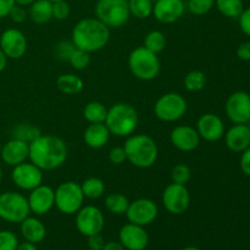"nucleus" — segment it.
I'll list each match as a JSON object with an SVG mask.
<instances>
[{
	"label": "nucleus",
	"instance_id": "obj_1",
	"mask_svg": "<svg viewBox=\"0 0 250 250\" xmlns=\"http://www.w3.org/2000/svg\"><path fill=\"white\" fill-rule=\"evenodd\" d=\"M67 155V146L58 136L41 134L29 143V161L43 171H51L62 166Z\"/></svg>",
	"mask_w": 250,
	"mask_h": 250
},
{
	"label": "nucleus",
	"instance_id": "obj_2",
	"mask_svg": "<svg viewBox=\"0 0 250 250\" xmlns=\"http://www.w3.org/2000/svg\"><path fill=\"white\" fill-rule=\"evenodd\" d=\"M71 41L76 48L87 53L102 50L110 41V28L97 17H87L81 20L73 27Z\"/></svg>",
	"mask_w": 250,
	"mask_h": 250
},
{
	"label": "nucleus",
	"instance_id": "obj_3",
	"mask_svg": "<svg viewBox=\"0 0 250 250\" xmlns=\"http://www.w3.org/2000/svg\"><path fill=\"white\" fill-rule=\"evenodd\" d=\"M127 161L138 168H149L156 163L159 149L155 141L148 134H131L124 144Z\"/></svg>",
	"mask_w": 250,
	"mask_h": 250
},
{
	"label": "nucleus",
	"instance_id": "obj_4",
	"mask_svg": "<svg viewBox=\"0 0 250 250\" xmlns=\"http://www.w3.org/2000/svg\"><path fill=\"white\" fill-rule=\"evenodd\" d=\"M104 124L112 136L128 137L138 126V114L128 103H116L107 109Z\"/></svg>",
	"mask_w": 250,
	"mask_h": 250
},
{
	"label": "nucleus",
	"instance_id": "obj_5",
	"mask_svg": "<svg viewBox=\"0 0 250 250\" xmlns=\"http://www.w3.org/2000/svg\"><path fill=\"white\" fill-rule=\"evenodd\" d=\"M128 67L132 75L138 80L151 81L160 73L161 63L158 54L144 46H138L129 54Z\"/></svg>",
	"mask_w": 250,
	"mask_h": 250
},
{
	"label": "nucleus",
	"instance_id": "obj_6",
	"mask_svg": "<svg viewBox=\"0 0 250 250\" xmlns=\"http://www.w3.org/2000/svg\"><path fill=\"white\" fill-rule=\"evenodd\" d=\"M95 16L109 28H120L128 22V0H98Z\"/></svg>",
	"mask_w": 250,
	"mask_h": 250
},
{
	"label": "nucleus",
	"instance_id": "obj_7",
	"mask_svg": "<svg viewBox=\"0 0 250 250\" xmlns=\"http://www.w3.org/2000/svg\"><path fill=\"white\" fill-rule=\"evenodd\" d=\"M28 200L17 192H5L0 194V219L10 224H21L29 216Z\"/></svg>",
	"mask_w": 250,
	"mask_h": 250
},
{
	"label": "nucleus",
	"instance_id": "obj_8",
	"mask_svg": "<svg viewBox=\"0 0 250 250\" xmlns=\"http://www.w3.org/2000/svg\"><path fill=\"white\" fill-rule=\"evenodd\" d=\"M188 110L187 100L180 93L170 92L161 95L154 105V114L160 121L176 122L182 119Z\"/></svg>",
	"mask_w": 250,
	"mask_h": 250
},
{
	"label": "nucleus",
	"instance_id": "obj_9",
	"mask_svg": "<svg viewBox=\"0 0 250 250\" xmlns=\"http://www.w3.org/2000/svg\"><path fill=\"white\" fill-rule=\"evenodd\" d=\"M84 195L81 185L67 181L55 189V207L65 215H75L83 207Z\"/></svg>",
	"mask_w": 250,
	"mask_h": 250
},
{
	"label": "nucleus",
	"instance_id": "obj_10",
	"mask_svg": "<svg viewBox=\"0 0 250 250\" xmlns=\"http://www.w3.org/2000/svg\"><path fill=\"white\" fill-rule=\"evenodd\" d=\"M105 226L104 214L94 205L82 207L76 214V229L85 237L102 233Z\"/></svg>",
	"mask_w": 250,
	"mask_h": 250
},
{
	"label": "nucleus",
	"instance_id": "obj_11",
	"mask_svg": "<svg viewBox=\"0 0 250 250\" xmlns=\"http://www.w3.org/2000/svg\"><path fill=\"white\" fill-rule=\"evenodd\" d=\"M159 214V208L155 203L148 198H139L134 202H129L126 216L128 222L139 226H148L153 224Z\"/></svg>",
	"mask_w": 250,
	"mask_h": 250
},
{
	"label": "nucleus",
	"instance_id": "obj_12",
	"mask_svg": "<svg viewBox=\"0 0 250 250\" xmlns=\"http://www.w3.org/2000/svg\"><path fill=\"white\" fill-rule=\"evenodd\" d=\"M163 203L165 209L172 215H182L190 205L189 190L186 186L170 183L164 189Z\"/></svg>",
	"mask_w": 250,
	"mask_h": 250
},
{
	"label": "nucleus",
	"instance_id": "obj_13",
	"mask_svg": "<svg viewBox=\"0 0 250 250\" xmlns=\"http://www.w3.org/2000/svg\"><path fill=\"white\" fill-rule=\"evenodd\" d=\"M11 180L17 188L22 190H29L37 188L43 183V170L32 164L31 161L14 166L11 172Z\"/></svg>",
	"mask_w": 250,
	"mask_h": 250
},
{
	"label": "nucleus",
	"instance_id": "obj_14",
	"mask_svg": "<svg viewBox=\"0 0 250 250\" xmlns=\"http://www.w3.org/2000/svg\"><path fill=\"white\" fill-rule=\"evenodd\" d=\"M225 111L234 125L247 124L250 119V94L243 90L234 92L227 98Z\"/></svg>",
	"mask_w": 250,
	"mask_h": 250
},
{
	"label": "nucleus",
	"instance_id": "obj_15",
	"mask_svg": "<svg viewBox=\"0 0 250 250\" xmlns=\"http://www.w3.org/2000/svg\"><path fill=\"white\" fill-rule=\"evenodd\" d=\"M27 38L20 29L9 28L0 36V49L7 59H21L27 51Z\"/></svg>",
	"mask_w": 250,
	"mask_h": 250
},
{
	"label": "nucleus",
	"instance_id": "obj_16",
	"mask_svg": "<svg viewBox=\"0 0 250 250\" xmlns=\"http://www.w3.org/2000/svg\"><path fill=\"white\" fill-rule=\"evenodd\" d=\"M27 200L31 212L37 216H42L48 214L55 207V190L49 186L41 185L31 190Z\"/></svg>",
	"mask_w": 250,
	"mask_h": 250
},
{
	"label": "nucleus",
	"instance_id": "obj_17",
	"mask_svg": "<svg viewBox=\"0 0 250 250\" xmlns=\"http://www.w3.org/2000/svg\"><path fill=\"white\" fill-rule=\"evenodd\" d=\"M119 239L126 250H144L149 243V236L146 229L131 222L121 227Z\"/></svg>",
	"mask_w": 250,
	"mask_h": 250
},
{
	"label": "nucleus",
	"instance_id": "obj_18",
	"mask_svg": "<svg viewBox=\"0 0 250 250\" xmlns=\"http://www.w3.org/2000/svg\"><path fill=\"white\" fill-rule=\"evenodd\" d=\"M185 10L183 0H156L153 6V15L160 23L171 24L183 16Z\"/></svg>",
	"mask_w": 250,
	"mask_h": 250
},
{
	"label": "nucleus",
	"instance_id": "obj_19",
	"mask_svg": "<svg viewBox=\"0 0 250 250\" xmlns=\"http://www.w3.org/2000/svg\"><path fill=\"white\" fill-rule=\"evenodd\" d=\"M197 132L207 142H217L225 136V125L221 117L208 112L202 115L197 122Z\"/></svg>",
	"mask_w": 250,
	"mask_h": 250
},
{
	"label": "nucleus",
	"instance_id": "obj_20",
	"mask_svg": "<svg viewBox=\"0 0 250 250\" xmlns=\"http://www.w3.org/2000/svg\"><path fill=\"white\" fill-rule=\"evenodd\" d=\"M200 139L202 138L198 134L197 129L186 125L175 127L170 133V141L172 146L185 153L195 150L199 146Z\"/></svg>",
	"mask_w": 250,
	"mask_h": 250
},
{
	"label": "nucleus",
	"instance_id": "obj_21",
	"mask_svg": "<svg viewBox=\"0 0 250 250\" xmlns=\"http://www.w3.org/2000/svg\"><path fill=\"white\" fill-rule=\"evenodd\" d=\"M28 156L29 144L23 141H20V139L12 138L2 146L0 158L6 165L14 167V166H17L28 160Z\"/></svg>",
	"mask_w": 250,
	"mask_h": 250
},
{
	"label": "nucleus",
	"instance_id": "obj_22",
	"mask_svg": "<svg viewBox=\"0 0 250 250\" xmlns=\"http://www.w3.org/2000/svg\"><path fill=\"white\" fill-rule=\"evenodd\" d=\"M224 137L226 146L234 153H242L250 146V129L246 124L234 125Z\"/></svg>",
	"mask_w": 250,
	"mask_h": 250
},
{
	"label": "nucleus",
	"instance_id": "obj_23",
	"mask_svg": "<svg viewBox=\"0 0 250 250\" xmlns=\"http://www.w3.org/2000/svg\"><path fill=\"white\" fill-rule=\"evenodd\" d=\"M110 136H111V133H110L104 122L103 124H90L85 128L83 139L89 148L102 149L107 144Z\"/></svg>",
	"mask_w": 250,
	"mask_h": 250
},
{
	"label": "nucleus",
	"instance_id": "obj_24",
	"mask_svg": "<svg viewBox=\"0 0 250 250\" xmlns=\"http://www.w3.org/2000/svg\"><path fill=\"white\" fill-rule=\"evenodd\" d=\"M21 234L24 241L38 244L46 237V229L41 220L28 216L21 222Z\"/></svg>",
	"mask_w": 250,
	"mask_h": 250
},
{
	"label": "nucleus",
	"instance_id": "obj_25",
	"mask_svg": "<svg viewBox=\"0 0 250 250\" xmlns=\"http://www.w3.org/2000/svg\"><path fill=\"white\" fill-rule=\"evenodd\" d=\"M29 6V19L34 23L44 24L53 19V2L50 0H36Z\"/></svg>",
	"mask_w": 250,
	"mask_h": 250
},
{
	"label": "nucleus",
	"instance_id": "obj_26",
	"mask_svg": "<svg viewBox=\"0 0 250 250\" xmlns=\"http://www.w3.org/2000/svg\"><path fill=\"white\" fill-rule=\"evenodd\" d=\"M56 87L61 93L66 95H75L78 94L83 90L84 83L82 78L73 73H65V75L59 76L56 80Z\"/></svg>",
	"mask_w": 250,
	"mask_h": 250
},
{
	"label": "nucleus",
	"instance_id": "obj_27",
	"mask_svg": "<svg viewBox=\"0 0 250 250\" xmlns=\"http://www.w3.org/2000/svg\"><path fill=\"white\" fill-rule=\"evenodd\" d=\"M107 109L100 102H90L83 109V116L89 124H103L105 122Z\"/></svg>",
	"mask_w": 250,
	"mask_h": 250
},
{
	"label": "nucleus",
	"instance_id": "obj_28",
	"mask_svg": "<svg viewBox=\"0 0 250 250\" xmlns=\"http://www.w3.org/2000/svg\"><path fill=\"white\" fill-rule=\"evenodd\" d=\"M81 188H82L84 198H88V199H99L105 193V183L98 177L85 178L81 183Z\"/></svg>",
	"mask_w": 250,
	"mask_h": 250
},
{
	"label": "nucleus",
	"instance_id": "obj_29",
	"mask_svg": "<svg viewBox=\"0 0 250 250\" xmlns=\"http://www.w3.org/2000/svg\"><path fill=\"white\" fill-rule=\"evenodd\" d=\"M128 205L129 200L124 194H121V193H111V194L106 195V198H105V208L111 214H126L127 209H128Z\"/></svg>",
	"mask_w": 250,
	"mask_h": 250
},
{
	"label": "nucleus",
	"instance_id": "obj_30",
	"mask_svg": "<svg viewBox=\"0 0 250 250\" xmlns=\"http://www.w3.org/2000/svg\"><path fill=\"white\" fill-rule=\"evenodd\" d=\"M215 5L224 16L229 19H238L244 10L242 0H215Z\"/></svg>",
	"mask_w": 250,
	"mask_h": 250
},
{
	"label": "nucleus",
	"instance_id": "obj_31",
	"mask_svg": "<svg viewBox=\"0 0 250 250\" xmlns=\"http://www.w3.org/2000/svg\"><path fill=\"white\" fill-rule=\"evenodd\" d=\"M154 2L151 0H128L129 14L139 20L148 19L153 15Z\"/></svg>",
	"mask_w": 250,
	"mask_h": 250
},
{
	"label": "nucleus",
	"instance_id": "obj_32",
	"mask_svg": "<svg viewBox=\"0 0 250 250\" xmlns=\"http://www.w3.org/2000/svg\"><path fill=\"white\" fill-rule=\"evenodd\" d=\"M183 84L188 92H199L207 84V76L203 71L193 70L185 76Z\"/></svg>",
	"mask_w": 250,
	"mask_h": 250
},
{
	"label": "nucleus",
	"instance_id": "obj_33",
	"mask_svg": "<svg viewBox=\"0 0 250 250\" xmlns=\"http://www.w3.org/2000/svg\"><path fill=\"white\" fill-rule=\"evenodd\" d=\"M144 48L153 53L159 54L165 49L166 46V37L160 31H151L144 38Z\"/></svg>",
	"mask_w": 250,
	"mask_h": 250
},
{
	"label": "nucleus",
	"instance_id": "obj_34",
	"mask_svg": "<svg viewBox=\"0 0 250 250\" xmlns=\"http://www.w3.org/2000/svg\"><path fill=\"white\" fill-rule=\"evenodd\" d=\"M41 134V129L29 124L17 125L14 129V138L23 141L28 144L33 142L36 138H38Z\"/></svg>",
	"mask_w": 250,
	"mask_h": 250
},
{
	"label": "nucleus",
	"instance_id": "obj_35",
	"mask_svg": "<svg viewBox=\"0 0 250 250\" xmlns=\"http://www.w3.org/2000/svg\"><path fill=\"white\" fill-rule=\"evenodd\" d=\"M190 177H192V171L186 164H177L171 170V180L173 183L186 186L190 181Z\"/></svg>",
	"mask_w": 250,
	"mask_h": 250
},
{
	"label": "nucleus",
	"instance_id": "obj_36",
	"mask_svg": "<svg viewBox=\"0 0 250 250\" xmlns=\"http://www.w3.org/2000/svg\"><path fill=\"white\" fill-rule=\"evenodd\" d=\"M215 0H188L187 9L190 14L202 16L214 7Z\"/></svg>",
	"mask_w": 250,
	"mask_h": 250
},
{
	"label": "nucleus",
	"instance_id": "obj_37",
	"mask_svg": "<svg viewBox=\"0 0 250 250\" xmlns=\"http://www.w3.org/2000/svg\"><path fill=\"white\" fill-rule=\"evenodd\" d=\"M68 62L75 70H84L90 62V54L82 49L76 48L71 58L68 59Z\"/></svg>",
	"mask_w": 250,
	"mask_h": 250
},
{
	"label": "nucleus",
	"instance_id": "obj_38",
	"mask_svg": "<svg viewBox=\"0 0 250 250\" xmlns=\"http://www.w3.org/2000/svg\"><path fill=\"white\" fill-rule=\"evenodd\" d=\"M17 236L11 231H0V250H16L19 247Z\"/></svg>",
	"mask_w": 250,
	"mask_h": 250
},
{
	"label": "nucleus",
	"instance_id": "obj_39",
	"mask_svg": "<svg viewBox=\"0 0 250 250\" xmlns=\"http://www.w3.org/2000/svg\"><path fill=\"white\" fill-rule=\"evenodd\" d=\"M75 49H76V45L72 43V41L71 42L62 41L60 42V43L56 44L55 54L56 56H58V59H60V60L68 61V59L71 58V55H72V53L75 51Z\"/></svg>",
	"mask_w": 250,
	"mask_h": 250
},
{
	"label": "nucleus",
	"instance_id": "obj_40",
	"mask_svg": "<svg viewBox=\"0 0 250 250\" xmlns=\"http://www.w3.org/2000/svg\"><path fill=\"white\" fill-rule=\"evenodd\" d=\"M70 16V6L66 2V0L53 2V19L62 21Z\"/></svg>",
	"mask_w": 250,
	"mask_h": 250
},
{
	"label": "nucleus",
	"instance_id": "obj_41",
	"mask_svg": "<svg viewBox=\"0 0 250 250\" xmlns=\"http://www.w3.org/2000/svg\"><path fill=\"white\" fill-rule=\"evenodd\" d=\"M109 160L115 165H121L125 161H127L126 151H125L124 146H115L110 150L109 153Z\"/></svg>",
	"mask_w": 250,
	"mask_h": 250
},
{
	"label": "nucleus",
	"instance_id": "obj_42",
	"mask_svg": "<svg viewBox=\"0 0 250 250\" xmlns=\"http://www.w3.org/2000/svg\"><path fill=\"white\" fill-rule=\"evenodd\" d=\"M9 16L11 17V20L15 23H22V22L26 21L27 11L23 9V6L15 4V6L12 7L11 11H10Z\"/></svg>",
	"mask_w": 250,
	"mask_h": 250
},
{
	"label": "nucleus",
	"instance_id": "obj_43",
	"mask_svg": "<svg viewBox=\"0 0 250 250\" xmlns=\"http://www.w3.org/2000/svg\"><path fill=\"white\" fill-rule=\"evenodd\" d=\"M239 20V27H241L242 32L246 36L250 37V6L243 10L241 16L238 17Z\"/></svg>",
	"mask_w": 250,
	"mask_h": 250
},
{
	"label": "nucleus",
	"instance_id": "obj_44",
	"mask_svg": "<svg viewBox=\"0 0 250 250\" xmlns=\"http://www.w3.org/2000/svg\"><path fill=\"white\" fill-rule=\"evenodd\" d=\"M241 170L244 175L250 177V146H248L244 151H242Z\"/></svg>",
	"mask_w": 250,
	"mask_h": 250
},
{
	"label": "nucleus",
	"instance_id": "obj_45",
	"mask_svg": "<svg viewBox=\"0 0 250 250\" xmlns=\"http://www.w3.org/2000/svg\"><path fill=\"white\" fill-rule=\"evenodd\" d=\"M104 246L105 242L103 237L100 236V233L88 237V247H89L90 250H102Z\"/></svg>",
	"mask_w": 250,
	"mask_h": 250
},
{
	"label": "nucleus",
	"instance_id": "obj_46",
	"mask_svg": "<svg viewBox=\"0 0 250 250\" xmlns=\"http://www.w3.org/2000/svg\"><path fill=\"white\" fill-rule=\"evenodd\" d=\"M237 56L243 61H250V42H243L237 48Z\"/></svg>",
	"mask_w": 250,
	"mask_h": 250
},
{
	"label": "nucleus",
	"instance_id": "obj_47",
	"mask_svg": "<svg viewBox=\"0 0 250 250\" xmlns=\"http://www.w3.org/2000/svg\"><path fill=\"white\" fill-rule=\"evenodd\" d=\"M15 0H0V20L9 16L10 11L15 6Z\"/></svg>",
	"mask_w": 250,
	"mask_h": 250
},
{
	"label": "nucleus",
	"instance_id": "obj_48",
	"mask_svg": "<svg viewBox=\"0 0 250 250\" xmlns=\"http://www.w3.org/2000/svg\"><path fill=\"white\" fill-rule=\"evenodd\" d=\"M102 250H126L120 242H107Z\"/></svg>",
	"mask_w": 250,
	"mask_h": 250
},
{
	"label": "nucleus",
	"instance_id": "obj_49",
	"mask_svg": "<svg viewBox=\"0 0 250 250\" xmlns=\"http://www.w3.org/2000/svg\"><path fill=\"white\" fill-rule=\"evenodd\" d=\"M16 250H38V249H37L36 244L26 241V242H23V243H20Z\"/></svg>",
	"mask_w": 250,
	"mask_h": 250
},
{
	"label": "nucleus",
	"instance_id": "obj_50",
	"mask_svg": "<svg viewBox=\"0 0 250 250\" xmlns=\"http://www.w3.org/2000/svg\"><path fill=\"white\" fill-rule=\"evenodd\" d=\"M6 65H7V56L5 55L4 51L0 49V72H2V71L6 68Z\"/></svg>",
	"mask_w": 250,
	"mask_h": 250
},
{
	"label": "nucleus",
	"instance_id": "obj_51",
	"mask_svg": "<svg viewBox=\"0 0 250 250\" xmlns=\"http://www.w3.org/2000/svg\"><path fill=\"white\" fill-rule=\"evenodd\" d=\"M34 1H36V0H15V2H16L17 5H21V6H29V5L33 4Z\"/></svg>",
	"mask_w": 250,
	"mask_h": 250
},
{
	"label": "nucleus",
	"instance_id": "obj_52",
	"mask_svg": "<svg viewBox=\"0 0 250 250\" xmlns=\"http://www.w3.org/2000/svg\"><path fill=\"white\" fill-rule=\"evenodd\" d=\"M182 250H202V249L198 248V247H186V248H183Z\"/></svg>",
	"mask_w": 250,
	"mask_h": 250
},
{
	"label": "nucleus",
	"instance_id": "obj_53",
	"mask_svg": "<svg viewBox=\"0 0 250 250\" xmlns=\"http://www.w3.org/2000/svg\"><path fill=\"white\" fill-rule=\"evenodd\" d=\"M1 178H2V170L1 167H0V182H1Z\"/></svg>",
	"mask_w": 250,
	"mask_h": 250
},
{
	"label": "nucleus",
	"instance_id": "obj_54",
	"mask_svg": "<svg viewBox=\"0 0 250 250\" xmlns=\"http://www.w3.org/2000/svg\"><path fill=\"white\" fill-rule=\"evenodd\" d=\"M246 125H247V126L249 127V129H250V119L248 120V121H247V124H246Z\"/></svg>",
	"mask_w": 250,
	"mask_h": 250
},
{
	"label": "nucleus",
	"instance_id": "obj_55",
	"mask_svg": "<svg viewBox=\"0 0 250 250\" xmlns=\"http://www.w3.org/2000/svg\"><path fill=\"white\" fill-rule=\"evenodd\" d=\"M1 148H2V146L0 144V155H1Z\"/></svg>",
	"mask_w": 250,
	"mask_h": 250
},
{
	"label": "nucleus",
	"instance_id": "obj_56",
	"mask_svg": "<svg viewBox=\"0 0 250 250\" xmlns=\"http://www.w3.org/2000/svg\"><path fill=\"white\" fill-rule=\"evenodd\" d=\"M51 2H55V1H60V0H50Z\"/></svg>",
	"mask_w": 250,
	"mask_h": 250
}]
</instances>
